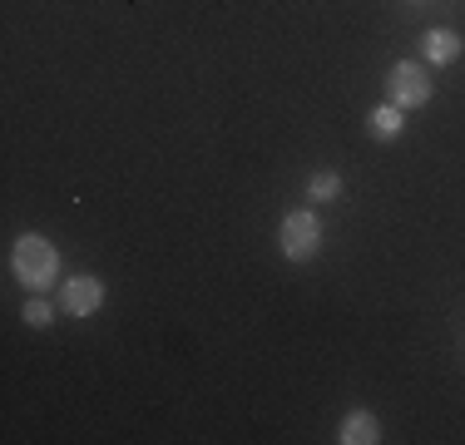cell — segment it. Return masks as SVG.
<instances>
[{
	"mask_svg": "<svg viewBox=\"0 0 465 445\" xmlns=\"http://www.w3.org/2000/svg\"><path fill=\"white\" fill-rule=\"evenodd\" d=\"M278 238H282V258L287 262H307V258H317V248H322V218H317L312 208H292V213L282 218Z\"/></svg>",
	"mask_w": 465,
	"mask_h": 445,
	"instance_id": "obj_2",
	"label": "cell"
},
{
	"mask_svg": "<svg viewBox=\"0 0 465 445\" xmlns=\"http://www.w3.org/2000/svg\"><path fill=\"white\" fill-rule=\"evenodd\" d=\"M10 272H15V282L30 287V292H50L54 277H60V252H54V242L40 238V232H20L15 248H10Z\"/></svg>",
	"mask_w": 465,
	"mask_h": 445,
	"instance_id": "obj_1",
	"label": "cell"
},
{
	"mask_svg": "<svg viewBox=\"0 0 465 445\" xmlns=\"http://www.w3.org/2000/svg\"><path fill=\"white\" fill-rule=\"evenodd\" d=\"M104 307V282L90 272H80V277H70V282L60 287V312L64 317H94V312Z\"/></svg>",
	"mask_w": 465,
	"mask_h": 445,
	"instance_id": "obj_4",
	"label": "cell"
},
{
	"mask_svg": "<svg viewBox=\"0 0 465 445\" xmlns=\"http://www.w3.org/2000/svg\"><path fill=\"white\" fill-rule=\"evenodd\" d=\"M337 440L341 445H376L381 440V420L371 416V410H347L337 426Z\"/></svg>",
	"mask_w": 465,
	"mask_h": 445,
	"instance_id": "obj_6",
	"label": "cell"
},
{
	"mask_svg": "<svg viewBox=\"0 0 465 445\" xmlns=\"http://www.w3.org/2000/svg\"><path fill=\"white\" fill-rule=\"evenodd\" d=\"M367 129H371V139H396V134L406 129V109L401 104H376L367 114Z\"/></svg>",
	"mask_w": 465,
	"mask_h": 445,
	"instance_id": "obj_7",
	"label": "cell"
},
{
	"mask_svg": "<svg viewBox=\"0 0 465 445\" xmlns=\"http://www.w3.org/2000/svg\"><path fill=\"white\" fill-rule=\"evenodd\" d=\"M386 94H391V104H401V109H420V104H430L426 64H420V60H396L391 70H386Z\"/></svg>",
	"mask_w": 465,
	"mask_h": 445,
	"instance_id": "obj_3",
	"label": "cell"
},
{
	"mask_svg": "<svg viewBox=\"0 0 465 445\" xmlns=\"http://www.w3.org/2000/svg\"><path fill=\"white\" fill-rule=\"evenodd\" d=\"M307 198H317V203L341 198V173H337V169H317L312 178H307Z\"/></svg>",
	"mask_w": 465,
	"mask_h": 445,
	"instance_id": "obj_8",
	"label": "cell"
},
{
	"mask_svg": "<svg viewBox=\"0 0 465 445\" xmlns=\"http://www.w3.org/2000/svg\"><path fill=\"white\" fill-rule=\"evenodd\" d=\"M460 50H465V40L456 35V30H446V25H436V30L420 35V54H426V64H456Z\"/></svg>",
	"mask_w": 465,
	"mask_h": 445,
	"instance_id": "obj_5",
	"label": "cell"
},
{
	"mask_svg": "<svg viewBox=\"0 0 465 445\" xmlns=\"http://www.w3.org/2000/svg\"><path fill=\"white\" fill-rule=\"evenodd\" d=\"M20 317H25V327H35V331H45L50 327V321H54V307L45 302V297H30V302H25V312H20Z\"/></svg>",
	"mask_w": 465,
	"mask_h": 445,
	"instance_id": "obj_9",
	"label": "cell"
}]
</instances>
